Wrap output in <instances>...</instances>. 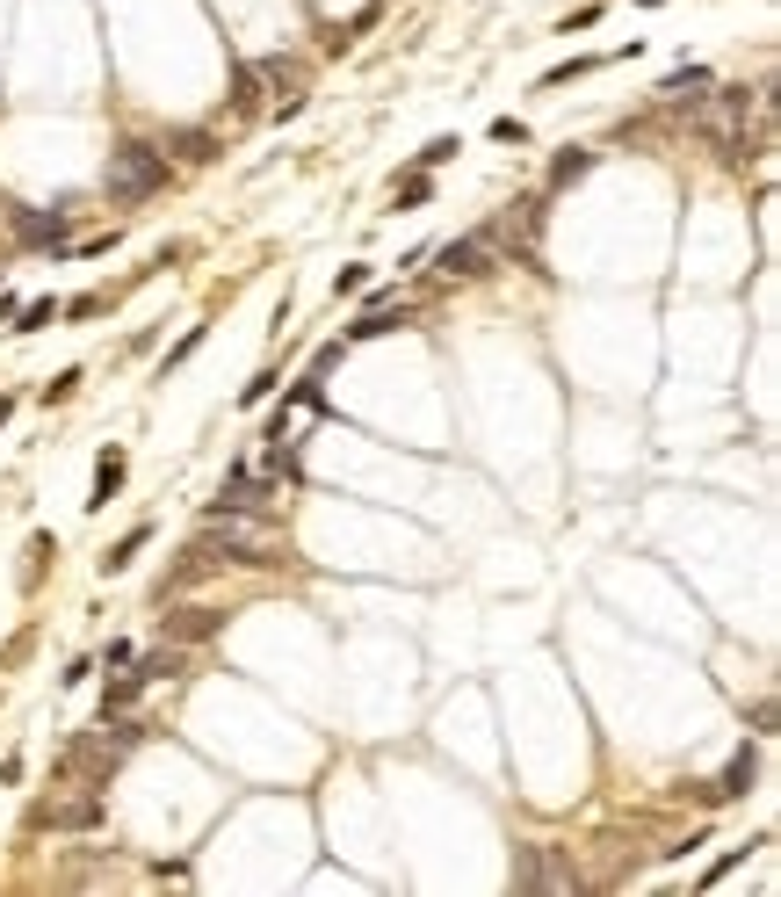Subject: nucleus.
Instances as JSON below:
<instances>
[{
	"instance_id": "obj_19",
	"label": "nucleus",
	"mask_w": 781,
	"mask_h": 897,
	"mask_svg": "<svg viewBox=\"0 0 781 897\" xmlns=\"http://www.w3.org/2000/svg\"><path fill=\"white\" fill-rule=\"evenodd\" d=\"M15 319H22L15 333H37V326H51V319H58V304L44 297V304H29V312H15Z\"/></svg>"
},
{
	"instance_id": "obj_21",
	"label": "nucleus",
	"mask_w": 781,
	"mask_h": 897,
	"mask_svg": "<svg viewBox=\"0 0 781 897\" xmlns=\"http://www.w3.org/2000/svg\"><path fill=\"white\" fill-rule=\"evenodd\" d=\"M362 283H369V268H362V261H355V268H340V275H333V297H355V290H362Z\"/></svg>"
},
{
	"instance_id": "obj_13",
	"label": "nucleus",
	"mask_w": 781,
	"mask_h": 897,
	"mask_svg": "<svg viewBox=\"0 0 781 897\" xmlns=\"http://www.w3.org/2000/svg\"><path fill=\"white\" fill-rule=\"evenodd\" d=\"M138 695H145V673H123L116 688L102 695V717H131V702H138Z\"/></svg>"
},
{
	"instance_id": "obj_9",
	"label": "nucleus",
	"mask_w": 781,
	"mask_h": 897,
	"mask_svg": "<svg viewBox=\"0 0 781 897\" xmlns=\"http://www.w3.org/2000/svg\"><path fill=\"white\" fill-rule=\"evenodd\" d=\"M405 312H413V304H405V297H377V304H369V312L348 326V340H377V333H391V326H405Z\"/></svg>"
},
{
	"instance_id": "obj_18",
	"label": "nucleus",
	"mask_w": 781,
	"mask_h": 897,
	"mask_svg": "<svg viewBox=\"0 0 781 897\" xmlns=\"http://www.w3.org/2000/svg\"><path fill=\"white\" fill-rule=\"evenodd\" d=\"M456 152H463L456 138H434V145H420V167H449V160H456Z\"/></svg>"
},
{
	"instance_id": "obj_25",
	"label": "nucleus",
	"mask_w": 781,
	"mask_h": 897,
	"mask_svg": "<svg viewBox=\"0 0 781 897\" xmlns=\"http://www.w3.org/2000/svg\"><path fill=\"white\" fill-rule=\"evenodd\" d=\"M8 319H15V297H8V290H0V326H8Z\"/></svg>"
},
{
	"instance_id": "obj_10",
	"label": "nucleus",
	"mask_w": 781,
	"mask_h": 897,
	"mask_svg": "<svg viewBox=\"0 0 781 897\" xmlns=\"http://www.w3.org/2000/svg\"><path fill=\"white\" fill-rule=\"evenodd\" d=\"M123 471H131V456H123V449H102V463H95V500H87V507H109L116 492H123Z\"/></svg>"
},
{
	"instance_id": "obj_3",
	"label": "nucleus",
	"mask_w": 781,
	"mask_h": 897,
	"mask_svg": "<svg viewBox=\"0 0 781 897\" xmlns=\"http://www.w3.org/2000/svg\"><path fill=\"white\" fill-rule=\"evenodd\" d=\"M268 500H275V478H261L254 463H232V471H225V492H217L210 507H217V514H261Z\"/></svg>"
},
{
	"instance_id": "obj_24",
	"label": "nucleus",
	"mask_w": 781,
	"mask_h": 897,
	"mask_svg": "<svg viewBox=\"0 0 781 897\" xmlns=\"http://www.w3.org/2000/svg\"><path fill=\"white\" fill-rule=\"evenodd\" d=\"M58 312H66V319H95V312H102V297H66Z\"/></svg>"
},
{
	"instance_id": "obj_4",
	"label": "nucleus",
	"mask_w": 781,
	"mask_h": 897,
	"mask_svg": "<svg viewBox=\"0 0 781 897\" xmlns=\"http://www.w3.org/2000/svg\"><path fill=\"white\" fill-rule=\"evenodd\" d=\"M492 246H499V225H485V232H463V239H449L442 254V275H485L492 268Z\"/></svg>"
},
{
	"instance_id": "obj_7",
	"label": "nucleus",
	"mask_w": 781,
	"mask_h": 897,
	"mask_svg": "<svg viewBox=\"0 0 781 897\" xmlns=\"http://www.w3.org/2000/svg\"><path fill=\"white\" fill-rule=\"evenodd\" d=\"M73 210H15V239L22 246H66Z\"/></svg>"
},
{
	"instance_id": "obj_17",
	"label": "nucleus",
	"mask_w": 781,
	"mask_h": 897,
	"mask_svg": "<svg viewBox=\"0 0 781 897\" xmlns=\"http://www.w3.org/2000/svg\"><path fill=\"white\" fill-rule=\"evenodd\" d=\"M138 673L145 680H167V673H181V652H152V659H138Z\"/></svg>"
},
{
	"instance_id": "obj_20",
	"label": "nucleus",
	"mask_w": 781,
	"mask_h": 897,
	"mask_svg": "<svg viewBox=\"0 0 781 897\" xmlns=\"http://www.w3.org/2000/svg\"><path fill=\"white\" fill-rule=\"evenodd\" d=\"M492 138H499V145H528V123H521V116H499Z\"/></svg>"
},
{
	"instance_id": "obj_8",
	"label": "nucleus",
	"mask_w": 781,
	"mask_h": 897,
	"mask_svg": "<svg viewBox=\"0 0 781 897\" xmlns=\"http://www.w3.org/2000/svg\"><path fill=\"white\" fill-rule=\"evenodd\" d=\"M521 890H579V869H550L543 847H521V869H514Z\"/></svg>"
},
{
	"instance_id": "obj_2",
	"label": "nucleus",
	"mask_w": 781,
	"mask_h": 897,
	"mask_svg": "<svg viewBox=\"0 0 781 897\" xmlns=\"http://www.w3.org/2000/svg\"><path fill=\"white\" fill-rule=\"evenodd\" d=\"M160 189H167V152L123 138L109 152V167H102V196L109 203H145V196H160Z\"/></svg>"
},
{
	"instance_id": "obj_12",
	"label": "nucleus",
	"mask_w": 781,
	"mask_h": 897,
	"mask_svg": "<svg viewBox=\"0 0 781 897\" xmlns=\"http://www.w3.org/2000/svg\"><path fill=\"white\" fill-rule=\"evenodd\" d=\"M659 95H666V102H680V109H695V102L709 95V73H702V66H680V73L659 87Z\"/></svg>"
},
{
	"instance_id": "obj_16",
	"label": "nucleus",
	"mask_w": 781,
	"mask_h": 897,
	"mask_svg": "<svg viewBox=\"0 0 781 897\" xmlns=\"http://www.w3.org/2000/svg\"><path fill=\"white\" fill-rule=\"evenodd\" d=\"M174 152H181V160H217V138H203V131H181V138H174Z\"/></svg>"
},
{
	"instance_id": "obj_15",
	"label": "nucleus",
	"mask_w": 781,
	"mask_h": 897,
	"mask_svg": "<svg viewBox=\"0 0 781 897\" xmlns=\"http://www.w3.org/2000/svg\"><path fill=\"white\" fill-rule=\"evenodd\" d=\"M145 543H152V529H145V521H138V529H131V536H123V543L109 550V558H102V572H123V565H131V558H138V550H145Z\"/></svg>"
},
{
	"instance_id": "obj_5",
	"label": "nucleus",
	"mask_w": 781,
	"mask_h": 897,
	"mask_svg": "<svg viewBox=\"0 0 781 897\" xmlns=\"http://www.w3.org/2000/svg\"><path fill=\"white\" fill-rule=\"evenodd\" d=\"M29 825H58V832H95L102 825V796H73V803H37Z\"/></svg>"
},
{
	"instance_id": "obj_27",
	"label": "nucleus",
	"mask_w": 781,
	"mask_h": 897,
	"mask_svg": "<svg viewBox=\"0 0 781 897\" xmlns=\"http://www.w3.org/2000/svg\"><path fill=\"white\" fill-rule=\"evenodd\" d=\"M644 8H659V0H644Z\"/></svg>"
},
{
	"instance_id": "obj_26",
	"label": "nucleus",
	"mask_w": 781,
	"mask_h": 897,
	"mask_svg": "<svg viewBox=\"0 0 781 897\" xmlns=\"http://www.w3.org/2000/svg\"><path fill=\"white\" fill-rule=\"evenodd\" d=\"M8 413H15V398H0V420H8Z\"/></svg>"
},
{
	"instance_id": "obj_6",
	"label": "nucleus",
	"mask_w": 781,
	"mask_h": 897,
	"mask_svg": "<svg viewBox=\"0 0 781 897\" xmlns=\"http://www.w3.org/2000/svg\"><path fill=\"white\" fill-rule=\"evenodd\" d=\"M753 775H760V753H753V746H738V753H731V767H724L716 782H702L695 796H702V803H731V796L753 789Z\"/></svg>"
},
{
	"instance_id": "obj_22",
	"label": "nucleus",
	"mask_w": 781,
	"mask_h": 897,
	"mask_svg": "<svg viewBox=\"0 0 781 897\" xmlns=\"http://www.w3.org/2000/svg\"><path fill=\"white\" fill-rule=\"evenodd\" d=\"M196 348H203V326H189V333H181V340H174V348H167V369H174V362H189Z\"/></svg>"
},
{
	"instance_id": "obj_1",
	"label": "nucleus",
	"mask_w": 781,
	"mask_h": 897,
	"mask_svg": "<svg viewBox=\"0 0 781 897\" xmlns=\"http://www.w3.org/2000/svg\"><path fill=\"white\" fill-rule=\"evenodd\" d=\"M131 746H138V724H131V717H102V731H87V738H73V746H66L58 775L109 789V775L123 767V753H131Z\"/></svg>"
},
{
	"instance_id": "obj_14",
	"label": "nucleus",
	"mask_w": 781,
	"mask_h": 897,
	"mask_svg": "<svg viewBox=\"0 0 781 897\" xmlns=\"http://www.w3.org/2000/svg\"><path fill=\"white\" fill-rule=\"evenodd\" d=\"M593 167V152L586 145H572V152H557V160H550V189H572V181Z\"/></svg>"
},
{
	"instance_id": "obj_23",
	"label": "nucleus",
	"mask_w": 781,
	"mask_h": 897,
	"mask_svg": "<svg viewBox=\"0 0 781 897\" xmlns=\"http://www.w3.org/2000/svg\"><path fill=\"white\" fill-rule=\"evenodd\" d=\"M73 391H80V369H58V377L44 384V398H73Z\"/></svg>"
},
{
	"instance_id": "obj_11",
	"label": "nucleus",
	"mask_w": 781,
	"mask_h": 897,
	"mask_svg": "<svg viewBox=\"0 0 781 897\" xmlns=\"http://www.w3.org/2000/svg\"><path fill=\"white\" fill-rule=\"evenodd\" d=\"M217 623H225L217 608H181V615H167V637H174V644H196V637H210Z\"/></svg>"
}]
</instances>
